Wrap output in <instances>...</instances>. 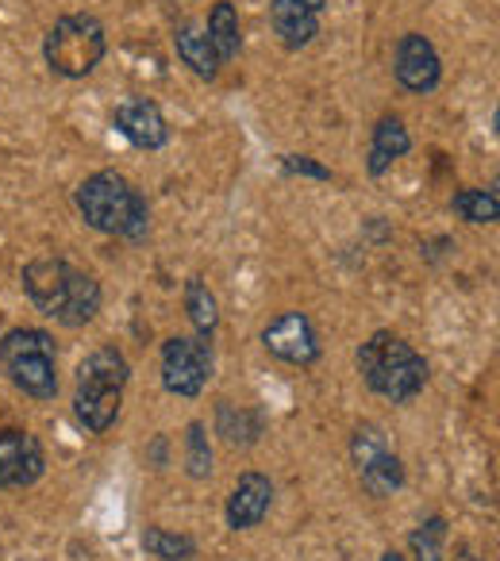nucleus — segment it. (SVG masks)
Segmentation results:
<instances>
[{"label": "nucleus", "instance_id": "1", "mask_svg": "<svg viewBox=\"0 0 500 561\" xmlns=\"http://www.w3.org/2000/svg\"><path fill=\"white\" fill-rule=\"evenodd\" d=\"M24 293L43 316L63 328H86L101 312V285L93 273L78 270L66 257H35L24 265Z\"/></svg>", "mask_w": 500, "mask_h": 561}, {"label": "nucleus", "instance_id": "2", "mask_svg": "<svg viewBox=\"0 0 500 561\" xmlns=\"http://www.w3.org/2000/svg\"><path fill=\"white\" fill-rule=\"evenodd\" d=\"M81 219L101 234H120L127 242H143L150 234L147 196L116 170H96L73 193Z\"/></svg>", "mask_w": 500, "mask_h": 561}, {"label": "nucleus", "instance_id": "3", "mask_svg": "<svg viewBox=\"0 0 500 561\" xmlns=\"http://www.w3.org/2000/svg\"><path fill=\"white\" fill-rule=\"evenodd\" d=\"M359 374L377 397L393 400V404H408L412 397H420L428 385V362L423 354H416L393 331H377L362 343L359 351Z\"/></svg>", "mask_w": 500, "mask_h": 561}, {"label": "nucleus", "instance_id": "4", "mask_svg": "<svg viewBox=\"0 0 500 561\" xmlns=\"http://www.w3.org/2000/svg\"><path fill=\"white\" fill-rule=\"evenodd\" d=\"M132 381V366L116 346H96L78 366V392H73V412L93 435L109 431L124 404V389Z\"/></svg>", "mask_w": 500, "mask_h": 561}, {"label": "nucleus", "instance_id": "5", "mask_svg": "<svg viewBox=\"0 0 500 561\" xmlns=\"http://www.w3.org/2000/svg\"><path fill=\"white\" fill-rule=\"evenodd\" d=\"M55 339L39 328H16L0 339V366L24 397L55 400L58 397V366Z\"/></svg>", "mask_w": 500, "mask_h": 561}, {"label": "nucleus", "instance_id": "6", "mask_svg": "<svg viewBox=\"0 0 500 561\" xmlns=\"http://www.w3.org/2000/svg\"><path fill=\"white\" fill-rule=\"evenodd\" d=\"M104 50H109V35H104L101 20L89 16V12L55 20L50 32L43 35V58H47L50 73L70 81L89 78L101 66Z\"/></svg>", "mask_w": 500, "mask_h": 561}, {"label": "nucleus", "instance_id": "7", "mask_svg": "<svg viewBox=\"0 0 500 561\" xmlns=\"http://www.w3.org/2000/svg\"><path fill=\"white\" fill-rule=\"evenodd\" d=\"M212 366H216V358H212L208 339L173 335L162 343V385L173 397H185V400L201 397L212 377Z\"/></svg>", "mask_w": 500, "mask_h": 561}, {"label": "nucleus", "instance_id": "8", "mask_svg": "<svg viewBox=\"0 0 500 561\" xmlns=\"http://www.w3.org/2000/svg\"><path fill=\"white\" fill-rule=\"evenodd\" d=\"M262 346L289 366H316L320 362V339H316V328L305 312H285L274 323H266Z\"/></svg>", "mask_w": 500, "mask_h": 561}, {"label": "nucleus", "instance_id": "9", "mask_svg": "<svg viewBox=\"0 0 500 561\" xmlns=\"http://www.w3.org/2000/svg\"><path fill=\"white\" fill-rule=\"evenodd\" d=\"M47 469L43 446L27 431L0 427V489H27Z\"/></svg>", "mask_w": 500, "mask_h": 561}, {"label": "nucleus", "instance_id": "10", "mask_svg": "<svg viewBox=\"0 0 500 561\" xmlns=\"http://www.w3.org/2000/svg\"><path fill=\"white\" fill-rule=\"evenodd\" d=\"M397 81L408 93H435L439 81H443V62H439V50L428 35L408 32L397 43Z\"/></svg>", "mask_w": 500, "mask_h": 561}, {"label": "nucleus", "instance_id": "11", "mask_svg": "<svg viewBox=\"0 0 500 561\" xmlns=\"http://www.w3.org/2000/svg\"><path fill=\"white\" fill-rule=\"evenodd\" d=\"M112 127L139 150H162L170 142V124H166L162 108L155 101H147V96L120 101L116 112H112Z\"/></svg>", "mask_w": 500, "mask_h": 561}, {"label": "nucleus", "instance_id": "12", "mask_svg": "<svg viewBox=\"0 0 500 561\" xmlns=\"http://www.w3.org/2000/svg\"><path fill=\"white\" fill-rule=\"evenodd\" d=\"M270 504H274V484L262 473H242L235 481L231 496H227V527L231 530H250L266 519Z\"/></svg>", "mask_w": 500, "mask_h": 561}, {"label": "nucleus", "instance_id": "13", "mask_svg": "<svg viewBox=\"0 0 500 561\" xmlns=\"http://www.w3.org/2000/svg\"><path fill=\"white\" fill-rule=\"evenodd\" d=\"M270 27L285 50H300L320 35V12H312L300 0H270Z\"/></svg>", "mask_w": 500, "mask_h": 561}, {"label": "nucleus", "instance_id": "14", "mask_svg": "<svg viewBox=\"0 0 500 561\" xmlns=\"http://www.w3.org/2000/svg\"><path fill=\"white\" fill-rule=\"evenodd\" d=\"M412 150V135H408L405 119L400 116H382L374 124V139H370V158H366V173L370 178H382L397 158H405Z\"/></svg>", "mask_w": 500, "mask_h": 561}, {"label": "nucleus", "instance_id": "15", "mask_svg": "<svg viewBox=\"0 0 500 561\" xmlns=\"http://www.w3.org/2000/svg\"><path fill=\"white\" fill-rule=\"evenodd\" d=\"M173 50H178V58L201 81L219 78V58H216V47H212L208 32H204V24H181L178 32H173Z\"/></svg>", "mask_w": 500, "mask_h": 561}, {"label": "nucleus", "instance_id": "16", "mask_svg": "<svg viewBox=\"0 0 500 561\" xmlns=\"http://www.w3.org/2000/svg\"><path fill=\"white\" fill-rule=\"evenodd\" d=\"M204 32H208L212 47H216L219 66L235 62V58H239V50H242V27H239V12H235L231 0H216V4H212Z\"/></svg>", "mask_w": 500, "mask_h": 561}, {"label": "nucleus", "instance_id": "17", "mask_svg": "<svg viewBox=\"0 0 500 561\" xmlns=\"http://www.w3.org/2000/svg\"><path fill=\"white\" fill-rule=\"evenodd\" d=\"M362 477V489L370 492V496H393V492L405 489V461L397 458L393 450H382L377 458H370L366 466L359 469Z\"/></svg>", "mask_w": 500, "mask_h": 561}, {"label": "nucleus", "instance_id": "18", "mask_svg": "<svg viewBox=\"0 0 500 561\" xmlns=\"http://www.w3.org/2000/svg\"><path fill=\"white\" fill-rule=\"evenodd\" d=\"M451 208L466 224H497L500 219V201L497 188H458L451 196Z\"/></svg>", "mask_w": 500, "mask_h": 561}, {"label": "nucleus", "instance_id": "19", "mask_svg": "<svg viewBox=\"0 0 500 561\" xmlns=\"http://www.w3.org/2000/svg\"><path fill=\"white\" fill-rule=\"evenodd\" d=\"M185 312H189V320H193V328L201 331V339H212V331L219 328V305L201 277L185 280Z\"/></svg>", "mask_w": 500, "mask_h": 561}, {"label": "nucleus", "instance_id": "20", "mask_svg": "<svg viewBox=\"0 0 500 561\" xmlns=\"http://www.w3.org/2000/svg\"><path fill=\"white\" fill-rule=\"evenodd\" d=\"M143 550L155 561H196V542L189 535H173L162 527L143 530Z\"/></svg>", "mask_w": 500, "mask_h": 561}, {"label": "nucleus", "instance_id": "21", "mask_svg": "<svg viewBox=\"0 0 500 561\" xmlns=\"http://www.w3.org/2000/svg\"><path fill=\"white\" fill-rule=\"evenodd\" d=\"M216 427L231 446H250L254 438H259L262 420L254 412H247V408H239V412H235V404H227V400H224V404L216 408Z\"/></svg>", "mask_w": 500, "mask_h": 561}, {"label": "nucleus", "instance_id": "22", "mask_svg": "<svg viewBox=\"0 0 500 561\" xmlns=\"http://www.w3.org/2000/svg\"><path fill=\"white\" fill-rule=\"evenodd\" d=\"M443 542H446V519L443 515H431L428 523L408 535V546H412L416 561H443Z\"/></svg>", "mask_w": 500, "mask_h": 561}, {"label": "nucleus", "instance_id": "23", "mask_svg": "<svg viewBox=\"0 0 500 561\" xmlns=\"http://www.w3.org/2000/svg\"><path fill=\"white\" fill-rule=\"evenodd\" d=\"M185 473L193 481H204L212 473V446L204 435V423H189L185 431Z\"/></svg>", "mask_w": 500, "mask_h": 561}, {"label": "nucleus", "instance_id": "24", "mask_svg": "<svg viewBox=\"0 0 500 561\" xmlns=\"http://www.w3.org/2000/svg\"><path fill=\"white\" fill-rule=\"evenodd\" d=\"M382 450H389V438L382 435V427H377V423H362V427L354 431V438H351V461H354V469H362L370 458H377Z\"/></svg>", "mask_w": 500, "mask_h": 561}, {"label": "nucleus", "instance_id": "25", "mask_svg": "<svg viewBox=\"0 0 500 561\" xmlns=\"http://www.w3.org/2000/svg\"><path fill=\"white\" fill-rule=\"evenodd\" d=\"M282 170L285 173H297V178H312V181H331V178H336L328 165L316 162V158H308V154H285L282 158Z\"/></svg>", "mask_w": 500, "mask_h": 561}, {"label": "nucleus", "instance_id": "26", "mask_svg": "<svg viewBox=\"0 0 500 561\" xmlns=\"http://www.w3.org/2000/svg\"><path fill=\"white\" fill-rule=\"evenodd\" d=\"M300 4H308L312 12H323V9H328V0H300Z\"/></svg>", "mask_w": 500, "mask_h": 561}, {"label": "nucleus", "instance_id": "27", "mask_svg": "<svg viewBox=\"0 0 500 561\" xmlns=\"http://www.w3.org/2000/svg\"><path fill=\"white\" fill-rule=\"evenodd\" d=\"M382 561H405V558H400L397 550H389V553H382Z\"/></svg>", "mask_w": 500, "mask_h": 561}]
</instances>
